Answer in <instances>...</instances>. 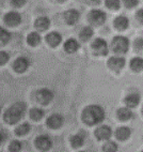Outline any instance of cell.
Here are the masks:
<instances>
[{
  "instance_id": "29",
  "label": "cell",
  "mask_w": 143,
  "mask_h": 152,
  "mask_svg": "<svg viewBox=\"0 0 143 152\" xmlns=\"http://www.w3.org/2000/svg\"><path fill=\"white\" fill-rule=\"evenodd\" d=\"M106 7L112 11H118L121 8V1L120 0H105Z\"/></svg>"
},
{
  "instance_id": "15",
  "label": "cell",
  "mask_w": 143,
  "mask_h": 152,
  "mask_svg": "<svg viewBox=\"0 0 143 152\" xmlns=\"http://www.w3.org/2000/svg\"><path fill=\"white\" fill-rule=\"evenodd\" d=\"M80 48V44L76 39H68L64 42V50L68 54H75L78 52V49Z\"/></svg>"
},
{
  "instance_id": "35",
  "label": "cell",
  "mask_w": 143,
  "mask_h": 152,
  "mask_svg": "<svg viewBox=\"0 0 143 152\" xmlns=\"http://www.w3.org/2000/svg\"><path fill=\"white\" fill-rule=\"evenodd\" d=\"M136 17H137V19L139 20V23L143 24V9L138 10L137 13H136Z\"/></svg>"
},
{
  "instance_id": "25",
  "label": "cell",
  "mask_w": 143,
  "mask_h": 152,
  "mask_svg": "<svg viewBox=\"0 0 143 152\" xmlns=\"http://www.w3.org/2000/svg\"><path fill=\"white\" fill-rule=\"evenodd\" d=\"M93 34H94V31H93L92 27L86 26V27H83L80 30V32H79V38H80V40L82 42H86V41H89L90 39L93 37Z\"/></svg>"
},
{
  "instance_id": "3",
  "label": "cell",
  "mask_w": 143,
  "mask_h": 152,
  "mask_svg": "<svg viewBox=\"0 0 143 152\" xmlns=\"http://www.w3.org/2000/svg\"><path fill=\"white\" fill-rule=\"evenodd\" d=\"M111 49L118 55H124L129 49V40L124 35H116L111 41Z\"/></svg>"
},
{
  "instance_id": "38",
  "label": "cell",
  "mask_w": 143,
  "mask_h": 152,
  "mask_svg": "<svg viewBox=\"0 0 143 152\" xmlns=\"http://www.w3.org/2000/svg\"><path fill=\"white\" fill-rule=\"evenodd\" d=\"M54 2H58V3H62V2H65L66 0H52Z\"/></svg>"
},
{
  "instance_id": "7",
  "label": "cell",
  "mask_w": 143,
  "mask_h": 152,
  "mask_svg": "<svg viewBox=\"0 0 143 152\" xmlns=\"http://www.w3.org/2000/svg\"><path fill=\"white\" fill-rule=\"evenodd\" d=\"M35 148L42 152H46L52 148V139L48 135H38L34 139Z\"/></svg>"
},
{
  "instance_id": "24",
  "label": "cell",
  "mask_w": 143,
  "mask_h": 152,
  "mask_svg": "<svg viewBox=\"0 0 143 152\" xmlns=\"http://www.w3.org/2000/svg\"><path fill=\"white\" fill-rule=\"evenodd\" d=\"M29 116L33 121H40L45 116V111H44V109L38 108V107H33V108L30 109Z\"/></svg>"
},
{
  "instance_id": "40",
  "label": "cell",
  "mask_w": 143,
  "mask_h": 152,
  "mask_svg": "<svg viewBox=\"0 0 143 152\" xmlns=\"http://www.w3.org/2000/svg\"><path fill=\"white\" fill-rule=\"evenodd\" d=\"M78 152H86V151H78Z\"/></svg>"
},
{
  "instance_id": "28",
  "label": "cell",
  "mask_w": 143,
  "mask_h": 152,
  "mask_svg": "<svg viewBox=\"0 0 143 152\" xmlns=\"http://www.w3.org/2000/svg\"><path fill=\"white\" fill-rule=\"evenodd\" d=\"M11 32H9L8 30L4 29V28H1L0 29V40H1V45H6L10 42L11 40Z\"/></svg>"
},
{
  "instance_id": "31",
  "label": "cell",
  "mask_w": 143,
  "mask_h": 152,
  "mask_svg": "<svg viewBox=\"0 0 143 152\" xmlns=\"http://www.w3.org/2000/svg\"><path fill=\"white\" fill-rule=\"evenodd\" d=\"M134 50L137 54L143 55V38H138L134 42Z\"/></svg>"
},
{
  "instance_id": "27",
  "label": "cell",
  "mask_w": 143,
  "mask_h": 152,
  "mask_svg": "<svg viewBox=\"0 0 143 152\" xmlns=\"http://www.w3.org/2000/svg\"><path fill=\"white\" fill-rule=\"evenodd\" d=\"M103 152H118L119 150V146L115 141L112 140H106V142L103 145V148H102Z\"/></svg>"
},
{
  "instance_id": "13",
  "label": "cell",
  "mask_w": 143,
  "mask_h": 152,
  "mask_svg": "<svg viewBox=\"0 0 143 152\" xmlns=\"http://www.w3.org/2000/svg\"><path fill=\"white\" fill-rule=\"evenodd\" d=\"M63 18H64V22L66 24L72 26V25H75L79 20L80 13L76 9H70V10H68V11H65L63 13Z\"/></svg>"
},
{
  "instance_id": "16",
  "label": "cell",
  "mask_w": 143,
  "mask_h": 152,
  "mask_svg": "<svg viewBox=\"0 0 143 152\" xmlns=\"http://www.w3.org/2000/svg\"><path fill=\"white\" fill-rule=\"evenodd\" d=\"M140 101H141L140 94H138V93H129L124 99V103L126 105V107L135 108V107H137L140 104Z\"/></svg>"
},
{
  "instance_id": "14",
  "label": "cell",
  "mask_w": 143,
  "mask_h": 152,
  "mask_svg": "<svg viewBox=\"0 0 143 152\" xmlns=\"http://www.w3.org/2000/svg\"><path fill=\"white\" fill-rule=\"evenodd\" d=\"M45 41L50 47H57L62 42V35L57 31H52L46 34Z\"/></svg>"
},
{
  "instance_id": "23",
  "label": "cell",
  "mask_w": 143,
  "mask_h": 152,
  "mask_svg": "<svg viewBox=\"0 0 143 152\" xmlns=\"http://www.w3.org/2000/svg\"><path fill=\"white\" fill-rule=\"evenodd\" d=\"M130 70L134 72H141L143 70V58L141 57H135L130 60L129 62Z\"/></svg>"
},
{
  "instance_id": "33",
  "label": "cell",
  "mask_w": 143,
  "mask_h": 152,
  "mask_svg": "<svg viewBox=\"0 0 143 152\" xmlns=\"http://www.w3.org/2000/svg\"><path fill=\"white\" fill-rule=\"evenodd\" d=\"M9 59H10V55L4 50H1L0 52V64L4 65L9 61Z\"/></svg>"
},
{
  "instance_id": "34",
  "label": "cell",
  "mask_w": 143,
  "mask_h": 152,
  "mask_svg": "<svg viewBox=\"0 0 143 152\" xmlns=\"http://www.w3.org/2000/svg\"><path fill=\"white\" fill-rule=\"evenodd\" d=\"M11 1V4L14 8H20V7L25 6L27 0H10Z\"/></svg>"
},
{
  "instance_id": "8",
  "label": "cell",
  "mask_w": 143,
  "mask_h": 152,
  "mask_svg": "<svg viewBox=\"0 0 143 152\" xmlns=\"http://www.w3.org/2000/svg\"><path fill=\"white\" fill-rule=\"evenodd\" d=\"M126 64V61L123 57H119V56H113L110 57L107 61V65L111 71H113L115 73H120L123 68Z\"/></svg>"
},
{
  "instance_id": "21",
  "label": "cell",
  "mask_w": 143,
  "mask_h": 152,
  "mask_svg": "<svg viewBox=\"0 0 143 152\" xmlns=\"http://www.w3.org/2000/svg\"><path fill=\"white\" fill-rule=\"evenodd\" d=\"M116 117L120 121H128L132 118V111L130 110L129 107H121L116 111Z\"/></svg>"
},
{
  "instance_id": "19",
  "label": "cell",
  "mask_w": 143,
  "mask_h": 152,
  "mask_svg": "<svg viewBox=\"0 0 143 152\" xmlns=\"http://www.w3.org/2000/svg\"><path fill=\"white\" fill-rule=\"evenodd\" d=\"M34 27L38 31H46L50 27V19L47 16H40L35 19Z\"/></svg>"
},
{
  "instance_id": "22",
  "label": "cell",
  "mask_w": 143,
  "mask_h": 152,
  "mask_svg": "<svg viewBox=\"0 0 143 152\" xmlns=\"http://www.w3.org/2000/svg\"><path fill=\"white\" fill-rule=\"evenodd\" d=\"M41 41H42V37H41L38 32L33 31V32H30L29 34L27 35V43L30 46H32V47L38 46V44L41 43Z\"/></svg>"
},
{
  "instance_id": "2",
  "label": "cell",
  "mask_w": 143,
  "mask_h": 152,
  "mask_svg": "<svg viewBox=\"0 0 143 152\" xmlns=\"http://www.w3.org/2000/svg\"><path fill=\"white\" fill-rule=\"evenodd\" d=\"M26 109H27V105L25 102H23V101L15 102L3 113V121L10 125L16 124L25 116Z\"/></svg>"
},
{
  "instance_id": "9",
  "label": "cell",
  "mask_w": 143,
  "mask_h": 152,
  "mask_svg": "<svg viewBox=\"0 0 143 152\" xmlns=\"http://www.w3.org/2000/svg\"><path fill=\"white\" fill-rule=\"evenodd\" d=\"M64 124V117L61 114H52L46 120V125L52 130H59Z\"/></svg>"
},
{
  "instance_id": "18",
  "label": "cell",
  "mask_w": 143,
  "mask_h": 152,
  "mask_svg": "<svg viewBox=\"0 0 143 152\" xmlns=\"http://www.w3.org/2000/svg\"><path fill=\"white\" fill-rule=\"evenodd\" d=\"M113 25H114V28L116 30H120V31H124L128 28L129 26V19L127 18L126 16L124 15H119V16H116L113 20Z\"/></svg>"
},
{
  "instance_id": "39",
  "label": "cell",
  "mask_w": 143,
  "mask_h": 152,
  "mask_svg": "<svg viewBox=\"0 0 143 152\" xmlns=\"http://www.w3.org/2000/svg\"><path fill=\"white\" fill-rule=\"evenodd\" d=\"M141 111H142V115H143V106H142V109H141Z\"/></svg>"
},
{
  "instance_id": "26",
  "label": "cell",
  "mask_w": 143,
  "mask_h": 152,
  "mask_svg": "<svg viewBox=\"0 0 143 152\" xmlns=\"http://www.w3.org/2000/svg\"><path fill=\"white\" fill-rule=\"evenodd\" d=\"M31 130V126L28 122H24L22 124H19L16 129H15V134L17 136H25L27 135L28 133L30 132Z\"/></svg>"
},
{
  "instance_id": "1",
  "label": "cell",
  "mask_w": 143,
  "mask_h": 152,
  "mask_svg": "<svg viewBox=\"0 0 143 152\" xmlns=\"http://www.w3.org/2000/svg\"><path fill=\"white\" fill-rule=\"evenodd\" d=\"M105 109L97 104H92V105L86 106L82 113H81L82 122L86 123L89 126H93V125L99 124L100 122H103L104 119H105Z\"/></svg>"
},
{
  "instance_id": "20",
  "label": "cell",
  "mask_w": 143,
  "mask_h": 152,
  "mask_svg": "<svg viewBox=\"0 0 143 152\" xmlns=\"http://www.w3.org/2000/svg\"><path fill=\"white\" fill-rule=\"evenodd\" d=\"M84 141H86V137L81 133L72 135L70 138V144L74 149H78V148L82 147L84 145Z\"/></svg>"
},
{
  "instance_id": "4",
  "label": "cell",
  "mask_w": 143,
  "mask_h": 152,
  "mask_svg": "<svg viewBox=\"0 0 143 152\" xmlns=\"http://www.w3.org/2000/svg\"><path fill=\"white\" fill-rule=\"evenodd\" d=\"M106 19H107V14L103 10H98V9H93L88 14V22L90 25L98 27L105 24Z\"/></svg>"
},
{
  "instance_id": "32",
  "label": "cell",
  "mask_w": 143,
  "mask_h": 152,
  "mask_svg": "<svg viewBox=\"0 0 143 152\" xmlns=\"http://www.w3.org/2000/svg\"><path fill=\"white\" fill-rule=\"evenodd\" d=\"M123 3H124L125 8L132 9V8H136L139 4V0H124Z\"/></svg>"
},
{
  "instance_id": "30",
  "label": "cell",
  "mask_w": 143,
  "mask_h": 152,
  "mask_svg": "<svg viewBox=\"0 0 143 152\" xmlns=\"http://www.w3.org/2000/svg\"><path fill=\"white\" fill-rule=\"evenodd\" d=\"M22 148H23L22 142L19 140H17V139L12 140L10 142V145H9V151L10 152H20Z\"/></svg>"
},
{
  "instance_id": "6",
  "label": "cell",
  "mask_w": 143,
  "mask_h": 152,
  "mask_svg": "<svg viewBox=\"0 0 143 152\" xmlns=\"http://www.w3.org/2000/svg\"><path fill=\"white\" fill-rule=\"evenodd\" d=\"M54 98V92L48 88H41L35 92V101L41 105H48L50 102H52Z\"/></svg>"
},
{
  "instance_id": "37",
  "label": "cell",
  "mask_w": 143,
  "mask_h": 152,
  "mask_svg": "<svg viewBox=\"0 0 143 152\" xmlns=\"http://www.w3.org/2000/svg\"><path fill=\"white\" fill-rule=\"evenodd\" d=\"M1 135H2V137H1V142H3V141H4V138H7L8 139V134H4V132H3V131H1Z\"/></svg>"
},
{
  "instance_id": "36",
  "label": "cell",
  "mask_w": 143,
  "mask_h": 152,
  "mask_svg": "<svg viewBox=\"0 0 143 152\" xmlns=\"http://www.w3.org/2000/svg\"><path fill=\"white\" fill-rule=\"evenodd\" d=\"M100 1L102 0H86V2L90 6H97L100 3Z\"/></svg>"
},
{
  "instance_id": "5",
  "label": "cell",
  "mask_w": 143,
  "mask_h": 152,
  "mask_svg": "<svg viewBox=\"0 0 143 152\" xmlns=\"http://www.w3.org/2000/svg\"><path fill=\"white\" fill-rule=\"evenodd\" d=\"M91 49L95 56H107L109 53L108 43L102 38H96L92 42Z\"/></svg>"
},
{
  "instance_id": "10",
  "label": "cell",
  "mask_w": 143,
  "mask_h": 152,
  "mask_svg": "<svg viewBox=\"0 0 143 152\" xmlns=\"http://www.w3.org/2000/svg\"><path fill=\"white\" fill-rule=\"evenodd\" d=\"M94 136L97 140H109L112 136V129L106 124L99 125L98 128L95 129Z\"/></svg>"
},
{
  "instance_id": "12",
  "label": "cell",
  "mask_w": 143,
  "mask_h": 152,
  "mask_svg": "<svg viewBox=\"0 0 143 152\" xmlns=\"http://www.w3.org/2000/svg\"><path fill=\"white\" fill-rule=\"evenodd\" d=\"M30 66V61L27 57H18L14 60L13 64H12V68L13 70L18 74L25 73L26 71L29 69Z\"/></svg>"
},
{
  "instance_id": "11",
  "label": "cell",
  "mask_w": 143,
  "mask_h": 152,
  "mask_svg": "<svg viewBox=\"0 0 143 152\" xmlns=\"http://www.w3.org/2000/svg\"><path fill=\"white\" fill-rule=\"evenodd\" d=\"M3 22L9 27H16L22 23V15L16 11H10L4 15Z\"/></svg>"
},
{
  "instance_id": "41",
  "label": "cell",
  "mask_w": 143,
  "mask_h": 152,
  "mask_svg": "<svg viewBox=\"0 0 143 152\" xmlns=\"http://www.w3.org/2000/svg\"><path fill=\"white\" fill-rule=\"evenodd\" d=\"M141 152H143V150H142V151H141Z\"/></svg>"
},
{
  "instance_id": "17",
  "label": "cell",
  "mask_w": 143,
  "mask_h": 152,
  "mask_svg": "<svg viewBox=\"0 0 143 152\" xmlns=\"http://www.w3.org/2000/svg\"><path fill=\"white\" fill-rule=\"evenodd\" d=\"M114 135H115L118 140L125 141L131 136V130H130V128H128V126H124V125H123V126H120V128L116 129Z\"/></svg>"
}]
</instances>
